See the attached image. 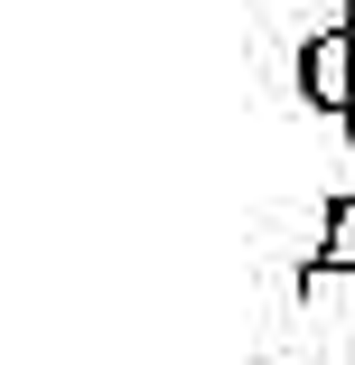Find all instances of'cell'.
Segmentation results:
<instances>
[{
    "instance_id": "cell-1",
    "label": "cell",
    "mask_w": 355,
    "mask_h": 365,
    "mask_svg": "<svg viewBox=\"0 0 355 365\" xmlns=\"http://www.w3.org/2000/svg\"><path fill=\"white\" fill-rule=\"evenodd\" d=\"M300 103H318L327 122H355V19H327L300 38Z\"/></svg>"
}]
</instances>
